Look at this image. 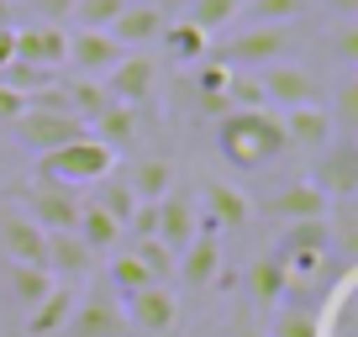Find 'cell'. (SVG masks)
I'll list each match as a JSON object with an SVG mask.
<instances>
[{
  "instance_id": "f35d334b",
  "label": "cell",
  "mask_w": 358,
  "mask_h": 337,
  "mask_svg": "<svg viewBox=\"0 0 358 337\" xmlns=\"http://www.w3.org/2000/svg\"><path fill=\"white\" fill-rule=\"evenodd\" d=\"M327 116H332V127H337L343 137L358 127V79H343V85H337V95H332V106H327Z\"/></svg>"
},
{
  "instance_id": "3957f363",
  "label": "cell",
  "mask_w": 358,
  "mask_h": 337,
  "mask_svg": "<svg viewBox=\"0 0 358 337\" xmlns=\"http://www.w3.org/2000/svg\"><path fill=\"white\" fill-rule=\"evenodd\" d=\"M285 48H290V27H243L237 37H211L206 58H216L232 74H253V69L280 64Z\"/></svg>"
},
{
  "instance_id": "74e56055",
  "label": "cell",
  "mask_w": 358,
  "mask_h": 337,
  "mask_svg": "<svg viewBox=\"0 0 358 337\" xmlns=\"http://www.w3.org/2000/svg\"><path fill=\"white\" fill-rule=\"evenodd\" d=\"M322 316L311 311H295V306H285V311H274V327H268V337H322Z\"/></svg>"
},
{
  "instance_id": "603a6c76",
  "label": "cell",
  "mask_w": 358,
  "mask_h": 337,
  "mask_svg": "<svg viewBox=\"0 0 358 337\" xmlns=\"http://www.w3.org/2000/svg\"><path fill=\"white\" fill-rule=\"evenodd\" d=\"M285 290H290V269H285V259L268 248V253H258L253 269H248V295H253L264 311H274V306L285 301Z\"/></svg>"
},
{
  "instance_id": "60d3db41",
  "label": "cell",
  "mask_w": 358,
  "mask_h": 337,
  "mask_svg": "<svg viewBox=\"0 0 358 337\" xmlns=\"http://www.w3.org/2000/svg\"><path fill=\"white\" fill-rule=\"evenodd\" d=\"M337 58H343V64H353V58H358V22H343V27H337Z\"/></svg>"
},
{
  "instance_id": "8d00e7d4",
  "label": "cell",
  "mask_w": 358,
  "mask_h": 337,
  "mask_svg": "<svg viewBox=\"0 0 358 337\" xmlns=\"http://www.w3.org/2000/svg\"><path fill=\"white\" fill-rule=\"evenodd\" d=\"M132 253H137V264L148 269V280H153V285H169V280H174V253H169L158 237H137Z\"/></svg>"
},
{
  "instance_id": "8992f818",
  "label": "cell",
  "mask_w": 358,
  "mask_h": 337,
  "mask_svg": "<svg viewBox=\"0 0 358 337\" xmlns=\"http://www.w3.org/2000/svg\"><path fill=\"white\" fill-rule=\"evenodd\" d=\"M306 180H311L332 206L353 201V195H358V143H353V137H332V143L316 153V168L306 174Z\"/></svg>"
},
{
  "instance_id": "ee69618b",
  "label": "cell",
  "mask_w": 358,
  "mask_h": 337,
  "mask_svg": "<svg viewBox=\"0 0 358 337\" xmlns=\"http://www.w3.org/2000/svg\"><path fill=\"white\" fill-rule=\"evenodd\" d=\"M16 58V37H11V27H0V69Z\"/></svg>"
},
{
  "instance_id": "d6986e66",
  "label": "cell",
  "mask_w": 358,
  "mask_h": 337,
  "mask_svg": "<svg viewBox=\"0 0 358 337\" xmlns=\"http://www.w3.org/2000/svg\"><path fill=\"white\" fill-rule=\"evenodd\" d=\"M216 274H222V243H216V232H201L174 259V280L185 285V290H211Z\"/></svg>"
},
{
  "instance_id": "4dcf8cb0",
  "label": "cell",
  "mask_w": 358,
  "mask_h": 337,
  "mask_svg": "<svg viewBox=\"0 0 358 337\" xmlns=\"http://www.w3.org/2000/svg\"><path fill=\"white\" fill-rule=\"evenodd\" d=\"M243 16V0H190V11H185V22L201 27L206 37L216 32H232V22Z\"/></svg>"
},
{
  "instance_id": "7a4b0ae2",
  "label": "cell",
  "mask_w": 358,
  "mask_h": 337,
  "mask_svg": "<svg viewBox=\"0 0 358 337\" xmlns=\"http://www.w3.org/2000/svg\"><path fill=\"white\" fill-rule=\"evenodd\" d=\"M37 174L53 185H69V190H79V185H101L106 174H116V153L101 143V137H74V143L53 148V153L37 158Z\"/></svg>"
},
{
  "instance_id": "6da1fadb",
  "label": "cell",
  "mask_w": 358,
  "mask_h": 337,
  "mask_svg": "<svg viewBox=\"0 0 358 337\" xmlns=\"http://www.w3.org/2000/svg\"><path fill=\"white\" fill-rule=\"evenodd\" d=\"M216 148L232 168H264L285 153V127L280 111H227L216 122Z\"/></svg>"
},
{
  "instance_id": "83f0119b",
  "label": "cell",
  "mask_w": 358,
  "mask_h": 337,
  "mask_svg": "<svg viewBox=\"0 0 358 337\" xmlns=\"http://www.w3.org/2000/svg\"><path fill=\"white\" fill-rule=\"evenodd\" d=\"M74 237L90 248V253H106V248H122L127 232H122V227H116L95 201H85V206H79V222H74Z\"/></svg>"
},
{
  "instance_id": "4fadbf2b",
  "label": "cell",
  "mask_w": 358,
  "mask_h": 337,
  "mask_svg": "<svg viewBox=\"0 0 358 337\" xmlns=\"http://www.w3.org/2000/svg\"><path fill=\"white\" fill-rule=\"evenodd\" d=\"M153 237L179 259V253L201 237V206H195L185 190H169L164 201H158V232H153Z\"/></svg>"
},
{
  "instance_id": "e0dca14e",
  "label": "cell",
  "mask_w": 358,
  "mask_h": 337,
  "mask_svg": "<svg viewBox=\"0 0 358 337\" xmlns=\"http://www.w3.org/2000/svg\"><path fill=\"white\" fill-rule=\"evenodd\" d=\"M43 227L22 206H0V253L11 264H43Z\"/></svg>"
},
{
  "instance_id": "7c38bea8",
  "label": "cell",
  "mask_w": 358,
  "mask_h": 337,
  "mask_svg": "<svg viewBox=\"0 0 358 337\" xmlns=\"http://www.w3.org/2000/svg\"><path fill=\"white\" fill-rule=\"evenodd\" d=\"M122 58H127V48L116 43L111 32H85V27H74V32H69V58H64V69H74V79H106Z\"/></svg>"
},
{
  "instance_id": "b9f144b4",
  "label": "cell",
  "mask_w": 358,
  "mask_h": 337,
  "mask_svg": "<svg viewBox=\"0 0 358 337\" xmlns=\"http://www.w3.org/2000/svg\"><path fill=\"white\" fill-rule=\"evenodd\" d=\"M127 232H137V237H153V232H158V201H153V206H137V216L127 222Z\"/></svg>"
},
{
  "instance_id": "d590c367",
  "label": "cell",
  "mask_w": 358,
  "mask_h": 337,
  "mask_svg": "<svg viewBox=\"0 0 358 337\" xmlns=\"http://www.w3.org/2000/svg\"><path fill=\"white\" fill-rule=\"evenodd\" d=\"M127 11V0H79L69 22L85 27V32H111V22Z\"/></svg>"
},
{
  "instance_id": "9c48e42d",
  "label": "cell",
  "mask_w": 358,
  "mask_h": 337,
  "mask_svg": "<svg viewBox=\"0 0 358 337\" xmlns=\"http://www.w3.org/2000/svg\"><path fill=\"white\" fill-rule=\"evenodd\" d=\"M258 85H264V106L268 111H295V106H316L322 101V85H316L311 69L301 64H268V69H253Z\"/></svg>"
},
{
  "instance_id": "277c9868",
  "label": "cell",
  "mask_w": 358,
  "mask_h": 337,
  "mask_svg": "<svg viewBox=\"0 0 358 337\" xmlns=\"http://www.w3.org/2000/svg\"><path fill=\"white\" fill-rule=\"evenodd\" d=\"M11 195H16V206H22L43 232H74L79 206H85V201H74L69 185H53V180H43V174H32L27 185H16Z\"/></svg>"
},
{
  "instance_id": "ba28073f",
  "label": "cell",
  "mask_w": 358,
  "mask_h": 337,
  "mask_svg": "<svg viewBox=\"0 0 358 337\" xmlns=\"http://www.w3.org/2000/svg\"><path fill=\"white\" fill-rule=\"evenodd\" d=\"M274 253L285 259L290 280H295V274H316L327 259H332L327 216H322V222H290V227H280V243H274Z\"/></svg>"
},
{
  "instance_id": "836d02e7",
  "label": "cell",
  "mask_w": 358,
  "mask_h": 337,
  "mask_svg": "<svg viewBox=\"0 0 358 337\" xmlns=\"http://www.w3.org/2000/svg\"><path fill=\"white\" fill-rule=\"evenodd\" d=\"M0 85H6V90H16L22 101H32V95H43L48 85H58V74H53V69H37V64L11 58V64L0 69Z\"/></svg>"
},
{
  "instance_id": "5bb4252c",
  "label": "cell",
  "mask_w": 358,
  "mask_h": 337,
  "mask_svg": "<svg viewBox=\"0 0 358 337\" xmlns=\"http://www.w3.org/2000/svg\"><path fill=\"white\" fill-rule=\"evenodd\" d=\"M11 37H16V58H22V64H37V69H53V74H64L69 27L32 22V27H11Z\"/></svg>"
},
{
  "instance_id": "f1b7e54d",
  "label": "cell",
  "mask_w": 358,
  "mask_h": 337,
  "mask_svg": "<svg viewBox=\"0 0 358 337\" xmlns=\"http://www.w3.org/2000/svg\"><path fill=\"white\" fill-rule=\"evenodd\" d=\"M58 90H64V111L69 116H79V122H95V116L111 106V95H106V85L101 79H58Z\"/></svg>"
},
{
  "instance_id": "2e32d148",
  "label": "cell",
  "mask_w": 358,
  "mask_h": 337,
  "mask_svg": "<svg viewBox=\"0 0 358 337\" xmlns=\"http://www.w3.org/2000/svg\"><path fill=\"white\" fill-rule=\"evenodd\" d=\"M280 127H285V148H301V153H322V148L337 137L332 116H327V101L295 106V111H280Z\"/></svg>"
},
{
  "instance_id": "484cf974",
  "label": "cell",
  "mask_w": 358,
  "mask_h": 337,
  "mask_svg": "<svg viewBox=\"0 0 358 337\" xmlns=\"http://www.w3.org/2000/svg\"><path fill=\"white\" fill-rule=\"evenodd\" d=\"M158 43H164V53L174 58L179 69H195V64H201L206 53H211V37H206L201 27H190V22H185V16H179V22H169Z\"/></svg>"
},
{
  "instance_id": "f546056e",
  "label": "cell",
  "mask_w": 358,
  "mask_h": 337,
  "mask_svg": "<svg viewBox=\"0 0 358 337\" xmlns=\"http://www.w3.org/2000/svg\"><path fill=\"white\" fill-rule=\"evenodd\" d=\"M148 269L137 264V253L132 248H122V253H111V264H106V295H116V301H127V295H137V290H148Z\"/></svg>"
},
{
  "instance_id": "ab89813d",
  "label": "cell",
  "mask_w": 358,
  "mask_h": 337,
  "mask_svg": "<svg viewBox=\"0 0 358 337\" xmlns=\"http://www.w3.org/2000/svg\"><path fill=\"white\" fill-rule=\"evenodd\" d=\"M27 6L37 11V22H48V27H64L69 16H74V6H79V0H27Z\"/></svg>"
},
{
  "instance_id": "5b68a950",
  "label": "cell",
  "mask_w": 358,
  "mask_h": 337,
  "mask_svg": "<svg viewBox=\"0 0 358 337\" xmlns=\"http://www.w3.org/2000/svg\"><path fill=\"white\" fill-rule=\"evenodd\" d=\"M90 127L79 122V116H69V111H43V106H27L22 116L11 122V143L16 148H27V153H53V148H64V143H74V137H85Z\"/></svg>"
},
{
  "instance_id": "cb8c5ba5",
  "label": "cell",
  "mask_w": 358,
  "mask_h": 337,
  "mask_svg": "<svg viewBox=\"0 0 358 337\" xmlns=\"http://www.w3.org/2000/svg\"><path fill=\"white\" fill-rule=\"evenodd\" d=\"M227 79H232V69H222L216 58H201V64H195L190 90H195L201 116H211V122H222V116H227Z\"/></svg>"
},
{
  "instance_id": "52a82bcc",
  "label": "cell",
  "mask_w": 358,
  "mask_h": 337,
  "mask_svg": "<svg viewBox=\"0 0 358 337\" xmlns=\"http://www.w3.org/2000/svg\"><path fill=\"white\" fill-rule=\"evenodd\" d=\"M101 85H106V95H111L116 106H132V111L153 116V106H158V64L148 53H127Z\"/></svg>"
},
{
  "instance_id": "7402d4cb",
  "label": "cell",
  "mask_w": 358,
  "mask_h": 337,
  "mask_svg": "<svg viewBox=\"0 0 358 337\" xmlns=\"http://www.w3.org/2000/svg\"><path fill=\"white\" fill-rule=\"evenodd\" d=\"M90 137H101L111 153H132L137 137H143V111H132V106H106L95 122H90Z\"/></svg>"
},
{
  "instance_id": "f6af8a7d",
  "label": "cell",
  "mask_w": 358,
  "mask_h": 337,
  "mask_svg": "<svg viewBox=\"0 0 358 337\" xmlns=\"http://www.w3.org/2000/svg\"><path fill=\"white\" fill-rule=\"evenodd\" d=\"M327 11L343 16V22H353V16H358V0H327Z\"/></svg>"
},
{
  "instance_id": "ffe728a7",
  "label": "cell",
  "mask_w": 358,
  "mask_h": 337,
  "mask_svg": "<svg viewBox=\"0 0 358 337\" xmlns=\"http://www.w3.org/2000/svg\"><path fill=\"white\" fill-rule=\"evenodd\" d=\"M164 27H169L164 6H127V11L111 22V37L127 48V53H148V48L164 37Z\"/></svg>"
},
{
  "instance_id": "d6a6232c",
  "label": "cell",
  "mask_w": 358,
  "mask_h": 337,
  "mask_svg": "<svg viewBox=\"0 0 358 337\" xmlns=\"http://www.w3.org/2000/svg\"><path fill=\"white\" fill-rule=\"evenodd\" d=\"M306 16V0H243V16L237 22L248 27H290Z\"/></svg>"
},
{
  "instance_id": "7bdbcfd3",
  "label": "cell",
  "mask_w": 358,
  "mask_h": 337,
  "mask_svg": "<svg viewBox=\"0 0 358 337\" xmlns=\"http://www.w3.org/2000/svg\"><path fill=\"white\" fill-rule=\"evenodd\" d=\"M22 111H27V101H22V95H16V90H6V85H0V122L11 127L16 116H22Z\"/></svg>"
},
{
  "instance_id": "30bf717a",
  "label": "cell",
  "mask_w": 358,
  "mask_h": 337,
  "mask_svg": "<svg viewBox=\"0 0 358 337\" xmlns=\"http://www.w3.org/2000/svg\"><path fill=\"white\" fill-rule=\"evenodd\" d=\"M122 316L132 327V337H169L174 322H179V295L169 285H148V290L122 301Z\"/></svg>"
},
{
  "instance_id": "c3c4849f",
  "label": "cell",
  "mask_w": 358,
  "mask_h": 337,
  "mask_svg": "<svg viewBox=\"0 0 358 337\" xmlns=\"http://www.w3.org/2000/svg\"><path fill=\"white\" fill-rule=\"evenodd\" d=\"M237 337H264V332H237Z\"/></svg>"
},
{
  "instance_id": "9a60e30c",
  "label": "cell",
  "mask_w": 358,
  "mask_h": 337,
  "mask_svg": "<svg viewBox=\"0 0 358 337\" xmlns=\"http://www.w3.org/2000/svg\"><path fill=\"white\" fill-rule=\"evenodd\" d=\"M264 211L280 227H290V222H322V216L332 211V201H327L311 180H290V185H280V190L264 201Z\"/></svg>"
},
{
  "instance_id": "ac0fdd59",
  "label": "cell",
  "mask_w": 358,
  "mask_h": 337,
  "mask_svg": "<svg viewBox=\"0 0 358 337\" xmlns=\"http://www.w3.org/2000/svg\"><path fill=\"white\" fill-rule=\"evenodd\" d=\"M43 269L53 274L58 285H74V280H85V274L95 269V253H90L74 232H48L43 237Z\"/></svg>"
},
{
  "instance_id": "681fc988",
  "label": "cell",
  "mask_w": 358,
  "mask_h": 337,
  "mask_svg": "<svg viewBox=\"0 0 358 337\" xmlns=\"http://www.w3.org/2000/svg\"><path fill=\"white\" fill-rule=\"evenodd\" d=\"M164 6H169V0H164Z\"/></svg>"
},
{
  "instance_id": "8fae6325",
  "label": "cell",
  "mask_w": 358,
  "mask_h": 337,
  "mask_svg": "<svg viewBox=\"0 0 358 337\" xmlns=\"http://www.w3.org/2000/svg\"><path fill=\"white\" fill-rule=\"evenodd\" d=\"M58 337H132V327H127L116 295L95 290V295H85V301H74V311H69V322H64Z\"/></svg>"
},
{
  "instance_id": "1f68e13d",
  "label": "cell",
  "mask_w": 358,
  "mask_h": 337,
  "mask_svg": "<svg viewBox=\"0 0 358 337\" xmlns=\"http://www.w3.org/2000/svg\"><path fill=\"white\" fill-rule=\"evenodd\" d=\"M53 285H58V280L43 269V264H11V301L22 306V316L32 311V306L53 290Z\"/></svg>"
},
{
  "instance_id": "e575fe53",
  "label": "cell",
  "mask_w": 358,
  "mask_h": 337,
  "mask_svg": "<svg viewBox=\"0 0 358 337\" xmlns=\"http://www.w3.org/2000/svg\"><path fill=\"white\" fill-rule=\"evenodd\" d=\"M95 206H101V211L111 216L122 232H127V222L137 216V195H132V185H127L122 174H106V180H101V195H95Z\"/></svg>"
},
{
  "instance_id": "44dd1931",
  "label": "cell",
  "mask_w": 358,
  "mask_h": 337,
  "mask_svg": "<svg viewBox=\"0 0 358 337\" xmlns=\"http://www.w3.org/2000/svg\"><path fill=\"white\" fill-rule=\"evenodd\" d=\"M201 216L222 232V227H248V216H253V201H248L243 190H232L227 180H206L201 185Z\"/></svg>"
},
{
  "instance_id": "d4e9b609",
  "label": "cell",
  "mask_w": 358,
  "mask_h": 337,
  "mask_svg": "<svg viewBox=\"0 0 358 337\" xmlns=\"http://www.w3.org/2000/svg\"><path fill=\"white\" fill-rule=\"evenodd\" d=\"M74 301H79V295L69 290V285H53V290L27 311V337H58L64 322H69V311H74Z\"/></svg>"
},
{
  "instance_id": "7dc6e473",
  "label": "cell",
  "mask_w": 358,
  "mask_h": 337,
  "mask_svg": "<svg viewBox=\"0 0 358 337\" xmlns=\"http://www.w3.org/2000/svg\"><path fill=\"white\" fill-rule=\"evenodd\" d=\"M127 6H164V0H127Z\"/></svg>"
},
{
  "instance_id": "bcb514c9",
  "label": "cell",
  "mask_w": 358,
  "mask_h": 337,
  "mask_svg": "<svg viewBox=\"0 0 358 337\" xmlns=\"http://www.w3.org/2000/svg\"><path fill=\"white\" fill-rule=\"evenodd\" d=\"M0 27H16V0H0Z\"/></svg>"
},
{
  "instance_id": "4316f807",
  "label": "cell",
  "mask_w": 358,
  "mask_h": 337,
  "mask_svg": "<svg viewBox=\"0 0 358 337\" xmlns=\"http://www.w3.org/2000/svg\"><path fill=\"white\" fill-rule=\"evenodd\" d=\"M127 185H132L137 206H153V201H164V195L174 190V164H169V158H143V164H132Z\"/></svg>"
}]
</instances>
